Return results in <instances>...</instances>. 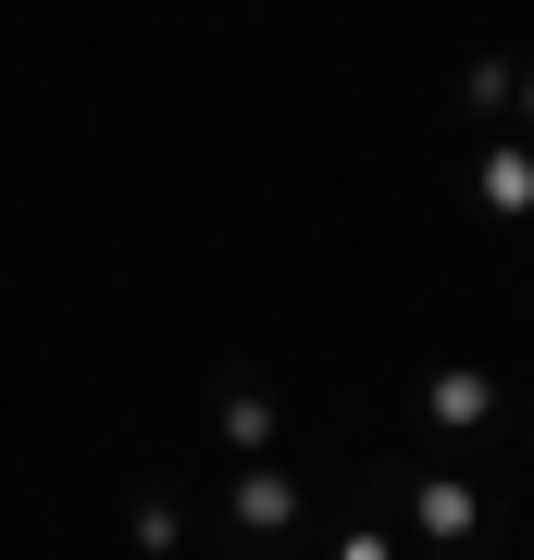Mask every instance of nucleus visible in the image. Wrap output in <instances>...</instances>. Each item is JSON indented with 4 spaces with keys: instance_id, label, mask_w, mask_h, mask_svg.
<instances>
[{
    "instance_id": "nucleus-1",
    "label": "nucleus",
    "mask_w": 534,
    "mask_h": 560,
    "mask_svg": "<svg viewBox=\"0 0 534 560\" xmlns=\"http://www.w3.org/2000/svg\"><path fill=\"white\" fill-rule=\"evenodd\" d=\"M397 511H411L423 548H473L485 536V486L473 474H397Z\"/></svg>"
},
{
    "instance_id": "nucleus-2",
    "label": "nucleus",
    "mask_w": 534,
    "mask_h": 560,
    "mask_svg": "<svg viewBox=\"0 0 534 560\" xmlns=\"http://www.w3.org/2000/svg\"><path fill=\"white\" fill-rule=\"evenodd\" d=\"M423 423H448V436H473V423H497V374H473V361L423 374Z\"/></svg>"
},
{
    "instance_id": "nucleus-3",
    "label": "nucleus",
    "mask_w": 534,
    "mask_h": 560,
    "mask_svg": "<svg viewBox=\"0 0 534 560\" xmlns=\"http://www.w3.org/2000/svg\"><path fill=\"white\" fill-rule=\"evenodd\" d=\"M224 511H237L249 536H286V523H298V474H286V460H249V474L224 486Z\"/></svg>"
},
{
    "instance_id": "nucleus-4",
    "label": "nucleus",
    "mask_w": 534,
    "mask_h": 560,
    "mask_svg": "<svg viewBox=\"0 0 534 560\" xmlns=\"http://www.w3.org/2000/svg\"><path fill=\"white\" fill-rule=\"evenodd\" d=\"M473 200H485L497 224H534V150H522V138H497V150H485V175H473Z\"/></svg>"
},
{
    "instance_id": "nucleus-5",
    "label": "nucleus",
    "mask_w": 534,
    "mask_h": 560,
    "mask_svg": "<svg viewBox=\"0 0 534 560\" xmlns=\"http://www.w3.org/2000/svg\"><path fill=\"white\" fill-rule=\"evenodd\" d=\"M212 423H224V448H274V399H261V386H224V399H212Z\"/></svg>"
},
{
    "instance_id": "nucleus-6",
    "label": "nucleus",
    "mask_w": 534,
    "mask_h": 560,
    "mask_svg": "<svg viewBox=\"0 0 534 560\" xmlns=\"http://www.w3.org/2000/svg\"><path fill=\"white\" fill-rule=\"evenodd\" d=\"M460 101H473V113H510V101H522V62H510V50H485L473 75H460Z\"/></svg>"
},
{
    "instance_id": "nucleus-7",
    "label": "nucleus",
    "mask_w": 534,
    "mask_h": 560,
    "mask_svg": "<svg viewBox=\"0 0 534 560\" xmlns=\"http://www.w3.org/2000/svg\"><path fill=\"white\" fill-rule=\"evenodd\" d=\"M124 536H138V560H175V536H187V511H175V499H138V511H124Z\"/></svg>"
},
{
    "instance_id": "nucleus-8",
    "label": "nucleus",
    "mask_w": 534,
    "mask_h": 560,
    "mask_svg": "<svg viewBox=\"0 0 534 560\" xmlns=\"http://www.w3.org/2000/svg\"><path fill=\"white\" fill-rule=\"evenodd\" d=\"M336 560H397V548H385V536H348V548H336Z\"/></svg>"
},
{
    "instance_id": "nucleus-9",
    "label": "nucleus",
    "mask_w": 534,
    "mask_h": 560,
    "mask_svg": "<svg viewBox=\"0 0 534 560\" xmlns=\"http://www.w3.org/2000/svg\"><path fill=\"white\" fill-rule=\"evenodd\" d=\"M510 113H534V75H522V101H510Z\"/></svg>"
}]
</instances>
